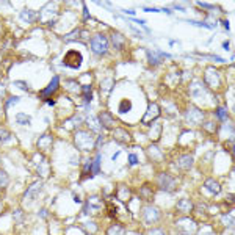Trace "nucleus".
Listing matches in <instances>:
<instances>
[{"label": "nucleus", "mask_w": 235, "mask_h": 235, "mask_svg": "<svg viewBox=\"0 0 235 235\" xmlns=\"http://www.w3.org/2000/svg\"><path fill=\"white\" fill-rule=\"evenodd\" d=\"M83 11H85V19H89V13H88L86 7H85V10H83Z\"/></svg>", "instance_id": "nucleus-26"}, {"label": "nucleus", "mask_w": 235, "mask_h": 235, "mask_svg": "<svg viewBox=\"0 0 235 235\" xmlns=\"http://www.w3.org/2000/svg\"><path fill=\"white\" fill-rule=\"evenodd\" d=\"M33 18H35V16H33V14H32L30 11H25V13H21V19H22V21H28V22H30V21L33 19Z\"/></svg>", "instance_id": "nucleus-20"}, {"label": "nucleus", "mask_w": 235, "mask_h": 235, "mask_svg": "<svg viewBox=\"0 0 235 235\" xmlns=\"http://www.w3.org/2000/svg\"><path fill=\"white\" fill-rule=\"evenodd\" d=\"M0 210H2V205H0Z\"/></svg>", "instance_id": "nucleus-29"}, {"label": "nucleus", "mask_w": 235, "mask_h": 235, "mask_svg": "<svg viewBox=\"0 0 235 235\" xmlns=\"http://www.w3.org/2000/svg\"><path fill=\"white\" fill-rule=\"evenodd\" d=\"M119 113L121 114H124V113H127V111H130L132 110V102L129 100V99H122L121 100V103H119Z\"/></svg>", "instance_id": "nucleus-12"}, {"label": "nucleus", "mask_w": 235, "mask_h": 235, "mask_svg": "<svg viewBox=\"0 0 235 235\" xmlns=\"http://www.w3.org/2000/svg\"><path fill=\"white\" fill-rule=\"evenodd\" d=\"M83 94H85V100L89 102L92 99V96H91V86H83Z\"/></svg>", "instance_id": "nucleus-18"}, {"label": "nucleus", "mask_w": 235, "mask_h": 235, "mask_svg": "<svg viewBox=\"0 0 235 235\" xmlns=\"http://www.w3.org/2000/svg\"><path fill=\"white\" fill-rule=\"evenodd\" d=\"M19 100V97H10V100L7 102V105H5V108H8V107H11L13 103H16Z\"/></svg>", "instance_id": "nucleus-22"}, {"label": "nucleus", "mask_w": 235, "mask_h": 235, "mask_svg": "<svg viewBox=\"0 0 235 235\" xmlns=\"http://www.w3.org/2000/svg\"><path fill=\"white\" fill-rule=\"evenodd\" d=\"M205 188H207L208 191H212L213 194H218V193L221 191V187H219V183H218V182H215L213 179H208V180L205 182Z\"/></svg>", "instance_id": "nucleus-7"}, {"label": "nucleus", "mask_w": 235, "mask_h": 235, "mask_svg": "<svg viewBox=\"0 0 235 235\" xmlns=\"http://www.w3.org/2000/svg\"><path fill=\"white\" fill-rule=\"evenodd\" d=\"M111 41H113V46H114L116 49H122V46L126 44V38H124L121 33H118V32H113Z\"/></svg>", "instance_id": "nucleus-5"}, {"label": "nucleus", "mask_w": 235, "mask_h": 235, "mask_svg": "<svg viewBox=\"0 0 235 235\" xmlns=\"http://www.w3.org/2000/svg\"><path fill=\"white\" fill-rule=\"evenodd\" d=\"M100 162H102V155L97 154V155L94 157V160L91 162V174H92V176L99 174V171H100Z\"/></svg>", "instance_id": "nucleus-6"}, {"label": "nucleus", "mask_w": 235, "mask_h": 235, "mask_svg": "<svg viewBox=\"0 0 235 235\" xmlns=\"http://www.w3.org/2000/svg\"><path fill=\"white\" fill-rule=\"evenodd\" d=\"M151 235H165V232L160 229H154V230H151Z\"/></svg>", "instance_id": "nucleus-23"}, {"label": "nucleus", "mask_w": 235, "mask_h": 235, "mask_svg": "<svg viewBox=\"0 0 235 235\" xmlns=\"http://www.w3.org/2000/svg\"><path fill=\"white\" fill-rule=\"evenodd\" d=\"M158 183H160V188L165 190V191H172L174 187H176V180L171 176H168V174H160Z\"/></svg>", "instance_id": "nucleus-3"}, {"label": "nucleus", "mask_w": 235, "mask_h": 235, "mask_svg": "<svg viewBox=\"0 0 235 235\" xmlns=\"http://www.w3.org/2000/svg\"><path fill=\"white\" fill-rule=\"evenodd\" d=\"M222 47H224V50H227L229 49V42H222Z\"/></svg>", "instance_id": "nucleus-28"}, {"label": "nucleus", "mask_w": 235, "mask_h": 235, "mask_svg": "<svg viewBox=\"0 0 235 235\" xmlns=\"http://www.w3.org/2000/svg\"><path fill=\"white\" fill-rule=\"evenodd\" d=\"M129 163H130V165H137V163H138V157H137L135 154H130V155H129Z\"/></svg>", "instance_id": "nucleus-21"}, {"label": "nucleus", "mask_w": 235, "mask_h": 235, "mask_svg": "<svg viewBox=\"0 0 235 235\" xmlns=\"http://www.w3.org/2000/svg\"><path fill=\"white\" fill-rule=\"evenodd\" d=\"M191 165H193V157L191 155H183L180 158V162H179V166L183 168V169H190Z\"/></svg>", "instance_id": "nucleus-11"}, {"label": "nucleus", "mask_w": 235, "mask_h": 235, "mask_svg": "<svg viewBox=\"0 0 235 235\" xmlns=\"http://www.w3.org/2000/svg\"><path fill=\"white\" fill-rule=\"evenodd\" d=\"M108 235H124V229L119 227V226H113L108 230Z\"/></svg>", "instance_id": "nucleus-16"}, {"label": "nucleus", "mask_w": 235, "mask_h": 235, "mask_svg": "<svg viewBox=\"0 0 235 235\" xmlns=\"http://www.w3.org/2000/svg\"><path fill=\"white\" fill-rule=\"evenodd\" d=\"M82 61H83V57L78 50H69L63 57V64L66 68H71V69H78L82 66Z\"/></svg>", "instance_id": "nucleus-2"}, {"label": "nucleus", "mask_w": 235, "mask_h": 235, "mask_svg": "<svg viewBox=\"0 0 235 235\" xmlns=\"http://www.w3.org/2000/svg\"><path fill=\"white\" fill-rule=\"evenodd\" d=\"M16 121H18V124H21V126H28V124L32 122V118H30L28 114L18 113V114H16Z\"/></svg>", "instance_id": "nucleus-10"}, {"label": "nucleus", "mask_w": 235, "mask_h": 235, "mask_svg": "<svg viewBox=\"0 0 235 235\" xmlns=\"http://www.w3.org/2000/svg\"><path fill=\"white\" fill-rule=\"evenodd\" d=\"M124 13H126V14H130V16H133V14H135V11H133V10H124Z\"/></svg>", "instance_id": "nucleus-25"}, {"label": "nucleus", "mask_w": 235, "mask_h": 235, "mask_svg": "<svg viewBox=\"0 0 235 235\" xmlns=\"http://www.w3.org/2000/svg\"><path fill=\"white\" fill-rule=\"evenodd\" d=\"M216 114H218V118H219V119L221 121H226V118H227V111H226V108H218L216 110Z\"/></svg>", "instance_id": "nucleus-17"}, {"label": "nucleus", "mask_w": 235, "mask_h": 235, "mask_svg": "<svg viewBox=\"0 0 235 235\" xmlns=\"http://www.w3.org/2000/svg\"><path fill=\"white\" fill-rule=\"evenodd\" d=\"M155 219H158V210H157V208H152V207H148V208H146V221H148V222H152V221H155Z\"/></svg>", "instance_id": "nucleus-9"}, {"label": "nucleus", "mask_w": 235, "mask_h": 235, "mask_svg": "<svg viewBox=\"0 0 235 235\" xmlns=\"http://www.w3.org/2000/svg\"><path fill=\"white\" fill-rule=\"evenodd\" d=\"M133 22H137V24H140V25H143L144 28H146V22L143 21V19H133ZM148 30V28H146Z\"/></svg>", "instance_id": "nucleus-24"}, {"label": "nucleus", "mask_w": 235, "mask_h": 235, "mask_svg": "<svg viewBox=\"0 0 235 235\" xmlns=\"http://www.w3.org/2000/svg\"><path fill=\"white\" fill-rule=\"evenodd\" d=\"M221 24H222V27H224V28H226V30H227V28H229V24H227V21H222V22H221Z\"/></svg>", "instance_id": "nucleus-27"}, {"label": "nucleus", "mask_w": 235, "mask_h": 235, "mask_svg": "<svg viewBox=\"0 0 235 235\" xmlns=\"http://www.w3.org/2000/svg\"><path fill=\"white\" fill-rule=\"evenodd\" d=\"M108 49V39L105 35L99 33L96 36H92L91 39V50L96 53V55H103Z\"/></svg>", "instance_id": "nucleus-1"}, {"label": "nucleus", "mask_w": 235, "mask_h": 235, "mask_svg": "<svg viewBox=\"0 0 235 235\" xmlns=\"http://www.w3.org/2000/svg\"><path fill=\"white\" fill-rule=\"evenodd\" d=\"M191 207H193V204H191L188 199H180V201L177 202V208H179L180 212H190Z\"/></svg>", "instance_id": "nucleus-13"}, {"label": "nucleus", "mask_w": 235, "mask_h": 235, "mask_svg": "<svg viewBox=\"0 0 235 235\" xmlns=\"http://www.w3.org/2000/svg\"><path fill=\"white\" fill-rule=\"evenodd\" d=\"M7 183H8V174L3 169H0V188L7 187Z\"/></svg>", "instance_id": "nucleus-15"}, {"label": "nucleus", "mask_w": 235, "mask_h": 235, "mask_svg": "<svg viewBox=\"0 0 235 235\" xmlns=\"http://www.w3.org/2000/svg\"><path fill=\"white\" fill-rule=\"evenodd\" d=\"M148 60H149V63L152 66H155V64L160 63V58L157 57V52H152V50H148Z\"/></svg>", "instance_id": "nucleus-14"}, {"label": "nucleus", "mask_w": 235, "mask_h": 235, "mask_svg": "<svg viewBox=\"0 0 235 235\" xmlns=\"http://www.w3.org/2000/svg\"><path fill=\"white\" fill-rule=\"evenodd\" d=\"M58 85H60V78H58V75H55L53 78H52V82L49 83V86L46 88V89H42L41 92H39V96L42 97V99H46V97H49L50 94H53L57 89H58Z\"/></svg>", "instance_id": "nucleus-4"}, {"label": "nucleus", "mask_w": 235, "mask_h": 235, "mask_svg": "<svg viewBox=\"0 0 235 235\" xmlns=\"http://www.w3.org/2000/svg\"><path fill=\"white\" fill-rule=\"evenodd\" d=\"M11 135H10V132L8 130H5V129H0V141H5V140H8Z\"/></svg>", "instance_id": "nucleus-19"}, {"label": "nucleus", "mask_w": 235, "mask_h": 235, "mask_svg": "<svg viewBox=\"0 0 235 235\" xmlns=\"http://www.w3.org/2000/svg\"><path fill=\"white\" fill-rule=\"evenodd\" d=\"M99 121H100V122H103V126H107V127H113V118H111V114H110L108 111L100 113Z\"/></svg>", "instance_id": "nucleus-8"}]
</instances>
